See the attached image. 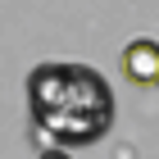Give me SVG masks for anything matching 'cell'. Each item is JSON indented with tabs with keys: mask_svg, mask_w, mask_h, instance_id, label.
I'll return each mask as SVG.
<instances>
[{
	"mask_svg": "<svg viewBox=\"0 0 159 159\" xmlns=\"http://www.w3.org/2000/svg\"><path fill=\"white\" fill-rule=\"evenodd\" d=\"M123 73L136 86H159V41L155 37H132L123 46Z\"/></svg>",
	"mask_w": 159,
	"mask_h": 159,
	"instance_id": "7a4b0ae2",
	"label": "cell"
},
{
	"mask_svg": "<svg viewBox=\"0 0 159 159\" xmlns=\"http://www.w3.org/2000/svg\"><path fill=\"white\" fill-rule=\"evenodd\" d=\"M27 105L46 146H96L114 127V91L91 64H37L27 73Z\"/></svg>",
	"mask_w": 159,
	"mask_h": 159,
	"instance_id": "6da1fadb",
	"label": "cell"
},
{
	"mask_svg": "<svg viewBox=\"0 0 159 159\" xmlns=\"http://www.w3.org/2000/svg\"><path fill=\"white\" fill-rule=\"evenodd\" d=\"M41 159H73V155H68L64 146H46V150H41Z\"/></svg>",
	"mask_w": 159,
	"mask_h": 159,
	"instance_id": "3957f363",
	"label": "cell"
}]
</instances>
